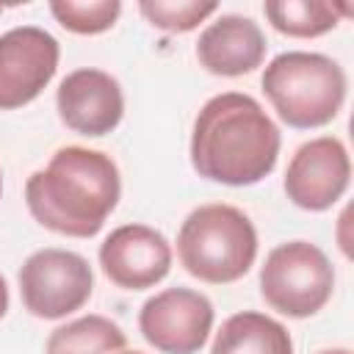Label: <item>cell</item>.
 Here are the masks:
<instances>
[{
    "mask_svg": "<svg viewBox=\"0 0 354 354\" xmlns=\"http://www.w3.org/2000/svg\"><path fill=\"white\" fill-rule=\"evenodd\" d=\"M282 133L263 105L243 91L210 97L191 130V166L199 177L221 185H254L279 158Z\"/></svg>",
    "mask_w": 354,
    "mask_h": 354,
    "instance_id": "6da1fadb",
    "label": "cell"
},
{
    "mask_svg": "<svg viewBox=\"0 0 354 354\" xmlns=\"http://www.w3.org/2000/svg\"><path fill=\"white\" fill-rule=\"evenodd\" d=\"M122 196L119 166L88 147H61L25 183V205L44 227L66 238H94Z\"/></svg>",
    "mask_w": 354,
    "mask_h": 354,
    "instance_id": "7a4b0ae2",
    "label": "cell"
},
{
    "mask_svg": "<svg viewBox=\"0 0 354 354\" xmlns=\"http://www.w3.org/2000/svg\"><path fill=\"white\" fill-rule=\"evenodd\" d=\"M177 257L180 266L199 282H238L254 266L257 230L252 218L235 205H199L180 224Z\"/></svg>",
    "mask_w": 354,
    "mask_h": 354,
    "instance_id": "3957f363",
    "label": "cell"
},
{
    "mask_svg": "<svg viewBox=\"0 0 354 354\" xmlns=\"http://www.w3.org/2000/svg\"><path fill=\"white\" fill-rule=\"evenodd\" d=\"M260 83L277 116L296 130L329 124L340 113L348 88L346 72L335 58L307 50L274 55Z\"/></svg>",
    "mask_w": 354,
    "mask_h": 354,
    "instance_id": "277c9868",
    "label": "cell"
},
{
    "mask_svg": "<svg viewBox=\"0 0 354 354\" xmlns=\"http://www.w3.org/2000/svg\"><path fill=\"white\" fill-rule=\"evenodd\" d=\"M335 290V268L310 241H288L266 254L260 296L288 318H310L326 307Z\"/></svg>",
    "mask_w": 354,
    "mask_h": 354,
    "instance_id": "5b68a950",
    "label": "cell"
},
{
    "mask_svg": "<svg viewBox=\"0 0 354 354\" xmlns=\"http://www.w3.org/2000/svg\"><path fill=\"white\" fill-rule=\"evenodd\" d=\"M94 290V274L83 254L69 249H39L19 268V296L30 315L58 321L80 310Z\"/></svg>",
    "mask_w": 354,
    "mask_h": 354,
    "instance_id": "8992f818",
    "label": "cell"
},
{
    "mask_svg": "<svg viewBox=\"0 0 354 354\" xmlns=\"http://www.w3.org/2000/svg\"><path fill=\"white\" fill-rule=\"evenodd\" d=\"M213 304L191 288H166L138 310V329L163 354H196L213 329Z\"/></svg>",
    "mask_w": 354,
    "mask_h": 354,
    "instance_id": "52a82bcc",
    "label": "cell"
},
{
    "mask_svg": "<svg viewBox=\"0 0 354 354\" xmlns=\"http://www.w3.org/2000/svg\"><path fill=\"white\" fill-rule=\"evenodd\" d=\"M58 39L36 25H19L0 36V111L33 102L55 77Z\"/></svg>",
    "mask_w": 354,
    "mask_h": 354,
    "instance_id": "ba28073f",
    "label": "cell"
},
{
    "mask_svg": "<svg viewBox=\"0 0 354 354\" xmlns=\"http://www.w3.org/2000/svg\"><path fill=\"white\" fill-rule=\"evenodd\" d=\"M348 180L351 160L346 144L335 136H318L293 152L285 169V194L296 207L321 213L346 194Z\"/></svg>",
    "mask_w": 354,
    "mask_h": 354,
    "instance_id": "9c48e42d",
    "label": "cell"
},
{
    "mask_svg": "<svg viewBox=\"0 0 354 354\" xmlns=\"http://www.w3.org/2000/svg\"><path fill=\"white\" fill-rule=\"evenodd\" d=\"M102 274L122 290H147L171 268V246L147 224H122L100 243Z\"/></svg>",
    "mask_w": 354,
    "mask_h": 354,
    "instance_id": "30bf717a",
    "label": "cell"
},
{
    "mask_svg": "<svg viewBox=\"0 0 354 354\" xmlns=\"http://www.w3.org/2000/svg\"><path fill=\"white\" fill-rule=\"evenodd\" d=\"M55 108H58L61 122L72 133L100 138L116 130V124L122 122L124 94L113 75L94 69V66H83V69L69 72L58 83Z\"/></svg>",
    "mask_w": 354,
    "mask_h": 354,
    "instance_id": "8fae6325",
    "label": "cell"
},
{
    "mask_svg": "<svg viewBox=\"0 0 354 354\" xmlns=\"http://www.w3.org/2000/svg\"><path fill=\"white\" fill-rule=\"evenodd\" d=\"M266 47V36L252 17L221 14L199 33L196 58L210 75L241 77L263 64Z\"/></svg>",
    "mask_w": 354,
    "mask_h": 354,
    "instance_id": "7c38bea8",
    "label": "cell"
},
{
    "mask_svg": "<svg viewBox=\"0 0 354 354\" xmlns=\"http://www.w3.org/2000/svg\"><path fill=\"white\" fill-rule=\"evenodd\" d=\"M210 354H293V340L290 332L271 315L243 310L221 324Z\"/></svg>",
    "mask_w": 354,
    "mask_h": 354,
    "instance_id": "4fadbf2b",
    "label": "cell"
},
{
    "mask_svg": "<svg viewBox=\"0 0 354 354\" xmlns=\"http://www.w3.org/2000/svg\"><path fill=\"white\" fill-rule=\"evenodd\" d=\"M263 14L274 30L290 39H315L337 28L343 14H351L348 6L326 0H268Z\"/></svg>",
    "mask_w": 354,
    "mask_h": 354,
    "instance_id": "5bb4252c",
    "label": "cell"
},
{
    "mask_svg": "<svg viewBox=\"0 0 354 354\" xmlns=\"http://www.w3.org/2000/svg\"><path fill=\"white\" fill-rule=\"evenodd\" d=\"M127 343L122 326L105 315L88 313L64 326H55L47 337L44 354H116Z\"/></svg>",
    "mask_w": 354,
    "mask_h": 354,
    "instance_id": "9a60e30c",
    "label": "cell"
},
{
    "mask_svg": "<svg viewBox=\"0 0 354 354\" xmlns=\"http://www.w3.org/2000/svg\"><path fill=\"white\" fill-rule=\"evenodd\" d=\"M53 17L61 28L80 36H97L116 25L122 14L119 0H53L50 3Z\"/></svg>",
    "mask_w": 354,
    "mask_h": 354,
    "instance_id": "2e32d148",
    "label": "cell"
},
{
    "mask_svg": "<svg viewBox=\"0 0 354 354\" xmlns=\"http://www.w3.org/2000/svg\"><path fill=\"white\" fill-rule=\"evenodd\" d=\"M138 11L147 17V22L166 33H188L199 22H205L210 14L218 11V3H199V0H141Z\"/></svg>",
    "mask_w": 354,
    "mask_h": 354,
    "instance_id": "e0dca14e",
    "label": "cell"
},
{
    "mask_svg": "<svg viewBox=\"0 0 354 354\" xmlns=\"http://www.w3.org/2000/svg\"><path fill=\"white\" fill-rule=\"evenodd\" d=\"M6 310H8V285H6V279L0 274V318L6 315Z\"/></svg>",
    "mask_w": 354,
    "mask_h": 354,
    "instance_id": "ac0fdd59",
    "label": "cell"
},
{
    "mask_svg": "<svg viewBox=\"0 0 354 354\" xmlns=\"http://www.w3.org/2000/svg\"><path fill=\"white\" fill-rule=\"evenodd\" d=\"M318 354H351L348 348H326V351H318Z\"/></svg>",
    "mask_w": 354,
    "mask_h": 354,
    "instance_id": "d6986e66",
    "label": "cell"
},
{
    "mask_svg": "<svg viewBox=\"0 0 354 354\" xmlns=\"http://www.w3.org/2000/svg\"><path fill=\"white\" fill-rule=\"evenodd\" d=\"M116 354H144V351H124V348H122V351H116Z\"/></svg>",
    "mask_w": 354,
    "mask_h": 354,
    "instance_id": "ffe728a7",
    "label": "cell"
},
{
    "mask_svg": "<svg viewBox=\"0 0 354 354\" xmlns=\"http://www.w3.org/2000/svg\"><path fill=\"white\" fill-rule=\"evenodd\" d=\"M0 194H3V171H0Z\"/></svg>",
    "mask_w": 354,
    "mask_h": 354,
    "instance_id": "44dd1931",
    "label": "cell"
},
{
    "mask_svg": "<svg viewBox=\"0 0 354 354\" xmlns=\"http://www.w3.org/2000/svg\"><path fill=\"white\" fill-rule=\"evenodd\" d=\"M0 14H3V8H0Z\"/></svg>",
    "mask_w": 354,
    "mask_h": 354,
    "instance_id": "7402d4cb",
    "label": "cell"
}]
</instances>
